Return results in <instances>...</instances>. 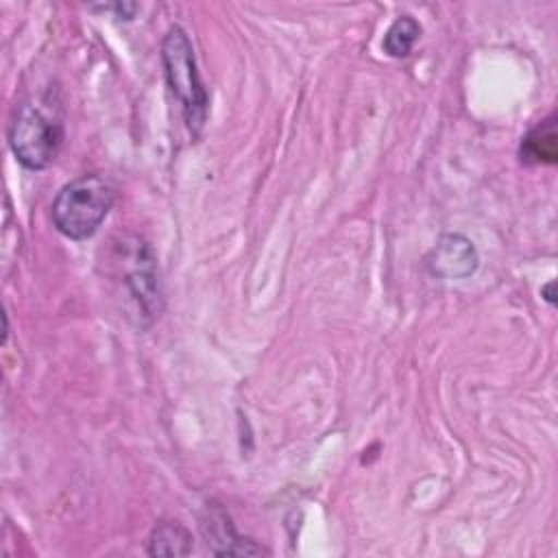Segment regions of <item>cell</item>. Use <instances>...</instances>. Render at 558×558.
Returning <instances> with one entry per match:
<instances>
[{
	"mask_svg": "<svg viewBox=\"0 0 558 558\" xmlns=\"http://www.w3.org/2000/svg\"><path fill=\"white\" fill-rule=\"evenodd\" d=\"M116 185L102 174H83L65 183L50 207L52 225L70 240H87L109 216Z\"/></svg>",
	"mask_w": 558,
	"mask_h": 558,
	"instance_id": "6da1fadb",
	"label": "cell"
},
{
	"mask_svg": "<svg viewBox=\"0 0 558 558\" xmlns=\"http://www.w3.org/2000/svg\"><path fill=\"white\" fill-rule=\"evenodd\" d=\"M161 61L170 92L177 96L183 109L187 129L198 135L207 122L209 96L201 81L196 57L187 33L181 26H170L161 41Z\"/></svg>",
	"mask_w": 558,
	"mask_h": 558,
	"instance_id": "7a4b0ae2",
	"label": "cell"
},
{
	"mask_svg": "<svg viewBox=\"0 0 558 558\" xmlns=\"http://www.w3.org/2000/svg\"><path fill=\"white\" fill-rule=\"evenodd\" d=\"M63 137L61 118L37 100L22 102L9 124V146L28 170L48 168L57 159Z\"/></svg>",
	"mask_w": 558,
	"mask_h": 558,
	"instance_id": "3957f363",
	"label": "cell"
},
{
	"mask_svg": "<svg viewBox=\"0 0 558 558\" xmlns=\"http://www.w3.org/2000/svg\"><path fill=\"white\" fill-rule=\"evenodd\" d=\"M131 268L126 270V288L131 290L133 299L137 301L140 310L155 318L161 310V290H159V275H157V262L153 251L142 242L135 240L129 248Z\"/></svg>",
	"mask_w": 558,
	"mask_h": 558,
	"instance_id": "277c9868",
	"label": "cell"
},
{
	"mask_svg": "<svg viewBox=\"0 0 558 558\" xmlns=\"http://www.w3.org/2000/svg\"><path fill=\"white\" fill-rule=\"evenodd\" d=\"M477 251L462 233L440 235L427 257L429 272L440 279H466L477 270Z\"/></svg>",
	"mask_w": 558,
	"mask_h": 558,
	"instance_id": "5b68a950",
	"label": "cell"
},
{
	"mask_svg": "<svg viewBox=\"0 0 558 558\" xmlns=\"http://www.w3.org/2000/svg\"><path fill=\"white\" fill-rule=\"evenodd\" d=\"M207 545L218 556H255L268 554L266 547L257 545L251 538H244L235 532L231 519L222 508H207V517L201 523Z\"/></svg>",
	"mask_w": 558,
	"mask_h": 558,
	"instance_id": "8992f818",
	"label": "cell"
},
{
	"mask_svg": "<svg viewBox=\"0 0 558 558\" xmlns=\"http://www.w3.org/2000/svg\"><path fill=\"white\" fill-rule=\"evenodd\" d=\"M556 118H547L536 124L521 142V161L523 163H556L558 140H556Z\"/></svg>",
	"mask_w": 558,
	"mask_h": 558,
	"instance_id": "52a82bcc",
	"label": "cell"
},
{
	"mask_svg": "<svg viewBox=\"0 0 558 558\" xmlns=\"http://www.w3.org/2000/svg\"><path fill=\"white\" fill-rule=\"evenodd\" d=\"M192 551V534L179 521H159L148 536L150 556H187Z\"/></svg>",
	"mask_w": 558,
	"mask_h": 558,
	"instance_id": "ba28073f",
	"label": "cell"
},
{
	"mask_svg": "<svg viewBox=\"0 0 558 558\" xmlns=\"http://www.w3.org/2000/svg\"><path fill=\"white\" fill-rule=\"evenodd\" d=\"M421 37V24L412 15H399L386 31L381 48L386 54L401 59L408 57Z\"/></svg>",
	"mask_w": 558,
	"mask_h": 558,
	"instance_id": "9c48e42d",
	"label": "cell"
}]
</instances>
